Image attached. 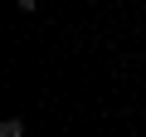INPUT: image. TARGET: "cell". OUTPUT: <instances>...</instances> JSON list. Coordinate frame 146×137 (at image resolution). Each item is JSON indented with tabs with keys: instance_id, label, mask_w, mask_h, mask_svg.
<instances>
[{
	"instance_id": "6da1fadb",
	"label": "cell",
	"mask_w": 146,
	"mask_h": 137,
	"mask_svg": "<svg viewBox=\"0 0 146 137\" xmlns=\"http://www.w3.org/2000/svg\"><path fill=\"white\" fill-rule=\"evenodd\" d=\"M0 137H25V122L20 118H5V122H0Z\"/></svg>"
}]
</instances>
